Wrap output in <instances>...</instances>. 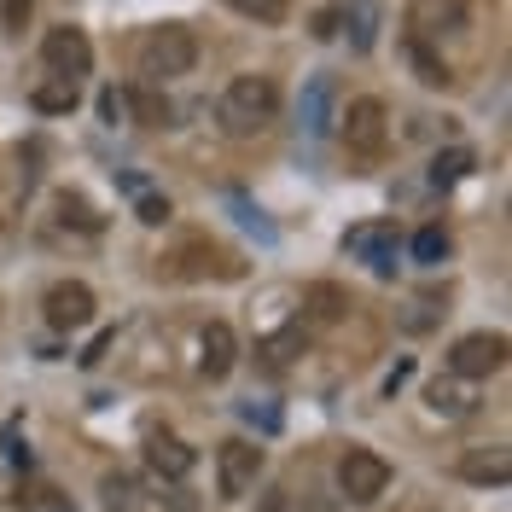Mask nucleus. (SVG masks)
<instances>
[{
  "mask_svg": "<svg viewBox=\"0 0 512 512\" xmlns=\"http://www.w3.org/2000/svg\"><path fill=\"white\" fill-rule=\"evenodd\" d=\"M408 379H414V361L402 355V361H396V367L384 373V396H396V390H402V384H408Z\"/></svg>",
  "mask_w": 512,
  "mask_h": 512,
  "instance_id": "nucleus-33",
  "label": "nucleus"
},
{
  "mask_svg": "<svg viewBox=\"0 0 512 512\" xmlns=\"http://www.w3.org/2000/svg\"><path fill=\"white\" fill-rule=\"evenodd\" d=\"M227 210H233V222L245 227V233H256L262 245H274V239H280V233H274V222H268V216H262V210H256V204H251V198H245L239 187L227 192Z\"/></svg>",
  "mask_w": 512,
  "mask_h": 512,
  "instance_id": "nucleus-20",
  "label": "nucleus"
},
{
  "mask_svg": "<svg viewBox=\"0 0 512 512\" xmlns=\"http://www.w3.org/2000/svg\"><path fill=\"white\" fill-rule=\"evenodd\" d=\"M233 12H245V18H256V24H286L291 18V0H227Z\"/></svg>",
  "mask_w": 512,
  "mask_h": 512,
  "instance_id": "nucleus-24",
  "label": "nucleus"
},
{
  "mask_svg": "<svg viewBox=\"0 0 512 512\" xmlns=\"http://www.w3.org/2000/svg\"><path fill=\"white\" fill-rule=\"evenodd\" d=\"M309 303H315V320H338L344 315V291L338 286H315L309 291Z\"/></svg>",
  "mask_w": 512,
  "mask_h": 512,
  "instance_id": "nucleus-27",
  "label": "nucleus"
},
{
  "mask_svg": "<svg viewBox=\"0 0 512 512\" xmlns=\"http://www.w3.org/2000/svg\"><path fill=\"white\" fill-rule=\"evenodd\" d=\"M425 402H431V408H437V414H448V419H460V414H466V408H472V396H466V390H460V384H454V379H437V384H431V390H425Z\"/></svg>",
  "mask_w": 512,
  "mask_h": 512,
  "instance_id": "nucleus-23",
  "label": "nucleus"
},
{
  "mask_svg": "<svg viewBox=\"0 0 512 512\" xmlns=\"http://www.w3.org/2000/svg\"><path fill=\"white\" fill-rule=\"evenodd\" d=\"M256 472H262V448L245 443V437L222 443V454H216V489H222V501H245Z\"/></svg>",
  "mask_w": 512,
  "mask_h": 512,
  "instance_id": "nucleus-7",
  "label": "nucleus"
},
{
  "mask_svg": "<svg viewBox=\"0 0 512 512\" xmlns=\"http://www.w3.org/2000/svg\"><path fill=\"white\" fill-rule=\"evenodd\" d=\"M338 489H344V501H355V507H373L384 489H390V460L373 454V448H350L338 460Z\"/></svg>",
  "mask_w": 512,
  "mask_h": 512,
  "instance_id": "nucleus-4",
  "label": "nucleus"
},
{
  "mask_svg": "<svg viewBox=\"0 0 512 512\" xmlns=\"http://www.w3.org/2000/svg\"><path fill=\"white\" fill-rule=\"evenodd\" d=\"M408 256H414L419 268H437V262L448 256V227H437V222H431V227H419V233H414V245H408Z\"/></svg>",
  "mask_w": 512,
  "mask_h": 512,
  "instance_id": "nucleus-22",
  "label": "nucleus"
},
{
  "mask_svg": "<svg viewBox=\"0 0 512 512\" xmlns=\"http://www.w3.org/2000/svg\"><path fill=\"white\" fill-rule=\"evenodd\" d=\"M24 24H30V0H0V30L18 35Z\"/></svg>",
  "mask_w": 512,
  "mask_h": 512,
  "instance_id": "nucleus-29",
  "label": "nucleus"
},
{
  "mask_svg": "<svg viewBox=\"0 0 512 512\" xmlns=\"http://www.w3.org/2000/svg\"><path fill=\"white\" fill-rule=\"evenodd\" d=\"M99 117H105V123H128V99L117 94V88H105V94H99Z\"/></svg>",
  "mask_w": 512,
  "mask_h": 512,
  "instance_id": "nucleus-31",
  "label": "nucleus"
},
{
  "mask_svg": "<svg viewBox=\"0 0 512 512\" xmlns=\"http://www.w3.org/2000/svg\"><path fill=\"white\" fill-rule=\"evenodd\" d=\"M117 187H123L128 198H134V216H140L146 227H163L169 216H175V210H169V198H163V192L152 187V181H146V175H134V169H123V175H117Z\"/></svg>",
  "mask_w": 512,
  "mask_h": 512,
  "instance_id": "nucleus-13",
  "label": "nucleus"
},
{
  "mask_svg": "<svg viewBox=\"0 0 512 512\" xmlns=\"http://www.w3.org/2000/svg\"><path fill=\"white\" fill-rule=\"evenodd\" d=\"M233 361H239V338H233V326H227V320H210V326H204V379H227Z\"/></svg>",
  "mask_w": 512,
  "mask_h": 512,
  "instance_id": "nucleus-14",
  "label": "nucleus"
},
{
  "mask_svg": "<svg viewBox=\"0 0 512 512\" xmlns=\"http://www.w3.org/2000/svg\"><path fill=\"white\" fill-rule=\"evenodd\" d=\"M408 53H414V64H419V82H431V88H448V82H454V76H448V64L431 59V47H425V41H414Z\"/></svg>",
  "mask_w": 512,
  "mask_h": 512,
  "instance_id": "nucleus-26",
  "label": "nucleus"
},
{
  "mask_svg": "<svg viewBox=\"0 0 512 512\" xmlns=\"http://www.w3.org/2000/svg\"><path fill=\"white\" fill-rule=\"evenodd\" d=\"M111 344H117V332H99L94 344H88V350L76 355V361H82V367H99V361H105V350H111Z\"/></svg>",
  "mask_w": 512,
  "mask_h": 512,
  "instance_id": "nucleus-32",
  "label": "nucleus"
},
{
  "mask_svg": "<svg viewBox=\"0 0 512 512\" xmlns=\"http://www.w3.org/2000/svg\"><path fill=\"white\" fill-rule=\"evenodd\" d=\"M507 367V338L501 332H466V338H454V350H448V373L454 379H489V373H501Z\"/></svg>",
  "mask_w": 512,
  "mask_h": 512,
  "instance_id": "nucleus-5",
  "label": "nucleus"
},
{
  "mask_svg": "<svg viewBox=\"0 0 512 512\" xmlns=\"http://www.w3.org/2000/svg\"><path fill=\"white\" fill-rule=\"evenodd\" d=\"M344 251L355 262H367L379 280H390L396 274V251H402V233H396V222H361L344 233Z\"/></svg>",
  "mask_w": 512,
  "mask_h": 512,
  "instance_id": "nucleus-6",
  "label": "nucleus"
},
{
  "mask_svg": "<svg viewBox=\"0 0 512 512\" xmlns=\"http://www.w3.org/2000/svg\"><path fill=\"white\" fill-rule=\"evenodd\" d=\"M146 466H152L163 483H181L192 466H198V454H192L181 437H163V431H152V437H146Z\"/></svg>",
  "mask_w": 512,
  "mask_h": 512,
  "instance_id": "nucleus-12",
  "label": "nucleus"
},
{
  "mask_svg": "<svg viewBox=\"0 0 512 512\" xmlns=\"http://www.w3.org/2000/svg\"><path fill=\"white\" fill-rule=\"evenodd\" d=\"M408 30H414V41L466 30V0H408Z\"/></svg>",
  "mask_w": 512,
  "mask_h": 512,
  "instance_id": "nucleus-11",
  "label": "nucleus"
},
{
  "mask_svg": "<svg viewBox=\"0 0 512 512\" xmlns=\"http://www.w3.org/2000/svg\"><path fill=\"white\" fill-rule=\"evenodd\" d=\"M460 478H466V483H495V489H501V483L512 478L507 448H489V454H466V460H460Z\"/></svg>",
  "mask_w": 512,
  "mask_h": 512,
  "instance_id": "nucleus-16",
  "label": "nucleus"
},
{
  "mask_svg": "<svg viewBox=\"0 0 512 512\" xmlns=\"http://www.w3.org/2000/svg\"><path fill=\"white\" fill-rule=\"evenodd\" d=\"M41 309H47V326H53V332H82V326L94 320L99 303H94V291L82 286V280H59V286L47 291Z\"/></svg>",
  "mask_w": 512,
  "mask_h": 512,
  "instance_id": "nucleus-10",
  "label": "nucleus"
},
{
  "mask_svg": "<svg viewBox=\"0 0 512 512\" xmlns=\"http://www.w3.org/2000/svg\"><path fill=\"white\" fill-rule=\"evenodd\" d=\"M338 128H344V146H350V158L373 163L384 152V140H390V111H384V99L361 94L350 99V111L338 117Z\"/></svg>",
  "mask_w": 512,
  "mask_h": 512,
  "instance_id": "nucleus-3",
  "label": "nucleus"
},
{
  "mask_svg": "<svg viewBox=\"0 0 512 512\" xmlns=\"http://www.w3.org/2000/svg\"><path fill=\"white\" fill-rule=\"evenodd\" d=\"M59 210H64V222H76V227H88V233H99V216L82 204V198H59Z\"/></svg>",
  "mask_w": 512,
  "mask_h": 512,
  "instance_id": "nucleus-30",
  "label": "nucleus"
},
{
  "mask_svg": "<svg viewBox=\"0 0 512 512\" xmlns=\"http://www.w3.org/2000/svg\"><path fill=\"white\" fill-rule=\"evenodd\" d=\"M128 117H134V123H146V128H169V117H175V111H169V99L158 94V88H146V82H140V88H128Z\"/></svg>",
  "mask_w": 512,
  "mask_h": 512,
  "instance_id": "nucleus-17",
  "label": "nucleus"
},
{
  "mask_svg": "<svg viewBox=\"0 0 512 512\" xmlns=\"http://www.w3.org/2000/svg\"><path fill=\"white\" fill-rule=\"evenodd\" d=\"M472 152L466 146H448V152H437V163H431V187H454V181H466L472 175Z\"/></svg>",
  "mask_w": 512,
  "mask_h": 512,
  "instance_id": "nucleus-21",
  "label": "nucleus"
},
{
  "mask_svg": "<svg viewBox=\"0 0 512 512\" xmlns=\"http://www.w3.org/2000/svg\"><path fill=\"white\" fill-rule=\"evenodd\" d=\"M99 507L105 512H134L140 507V483L128 478V472H105V478H99Z\"/></svg>",
  "mask_w": 512,
  "mask_h": 512,
  "instance_id": "nucleus-19",
  "label": "nucleus"
},
{
  "mask_svg": "<svg viewBox=\"0 0 512 512\" xmlns=\"http://www.w3.org/2000/svg\"><path fill=\"white\" fill-rule=\"evenodd\" d=\"M76 99H82V94H76V82H64V76H59V82H41V88L30 94V105L41 111V117H70V111H76Z\"/></svg>",
  "mask_w": 512,
  "mask_h": 512,
  "instance_id": "nucleus-18",
  "label": "nucleus"
},
{
  "mask_svg": "<svg viewBox=\"0 0 512 512\" xmlns=\"http://www.w3.org/2000/svg\"><path fill=\"white\" fill-rule=\"evenodd\" d=\"M41 59L53 64L64 82H76V76L94 70V41L82 30H70V24H59V30H47V41H41Z\"/></svg>",
  "mask_w": 512,
  "mask_h": 512,
  "instance_id": "nucleus-9",
  "label": "nucleus"
},
{
  "mask_svg": "<svg viewBox=\"0 0 512 512\" xmlns=\"http://www.w3.org/2000/svg\"><path fill=\"white\" fill-rule=\"evenodd\" d=\"M239 419H245V425H256V431H268V437H274V431L286 425L274 402H256V396H251V402H239Z\"/></svg>",
  "mask_w": 512,
  "mask_h": 512,
  "instance_id": "nucleus-25",
  "label": "nucleus"
},
{
  "mask_svg": "<svg viewBox=\"0 0 512 512\" xmlns=\"http://www.w3.org/2000/svg\"><path fill=\"white\" fill-rule=\"evenodd\" d=\"M338 123V76H309L303 82V94H297V128L309 134V140H326Z\"/></svg>",
  "mask_w": 512,
  "mask_h": 512,
  "instance_id": "nucleus-8",
  "label": "nucleus"
},
{
  "mask_svg": "<svg viewBox=\"0 0 512 512\" xmlns=\"http://www.w3.org/2000/svg\"><path fill=\"white\" fill-rule=\"evenodd\" d=\"M379 24H384L379 0H350L338 30H350V47H355V53H373V41H379Z\"/></svg>",
  "mask_w": 512,
  "mask_h": 512,
  "instance_id": "nucleus-15",
  "label": "nucleus"
},
{
  "mask_svg": "<svg viewBox=\"0 0 512 512\" xmlns=\"http://www.w3.org/2000/svg\"><path fill=\"white\" fill-rule=\"evenodd\" d=\"M274 111H280V88H274V76H233L222 88V105H216V117L233 140H245V134H262V128L274 123Z\"/></svg>",
  "mask_w": 512,
  "mask_h": 512,
  "instance_id": "nucleus-1",
  "label": "nucleus"
},
{
  "mask_svg": "<svg viewBox=\"0 0 512 512\" xmlns=\"http://www.w3.org/2000/svg\"><path fill=\"white\" fill-rule=\"evenodd\" d=\"M338 24H344V6H320L315 18H309V35H315V41H332Z\"/></svg>",
  "mask_w": 512,
  "mask_h": 512,
  "instance_id": "nucleus-28",
  "label": "nucleus"
},
{
  "mask_svg": "<svg viewBox=\"0 0 512 512\" xmlns=\"http://www.w3.org/2000/svg\"><path fill=\"white\" fill-rule=\"evenodd\" d=\"M134 64H140V82H146V88L175 82V76H187L192 64H198V35H192L187 24H158V30L140 35Z\"/></svg>",
  "mask_w": 512,
  "mask_h": 512,
  "instance_id": "nucleus-2",
  "label": "nucleus"
}]
</instances>
